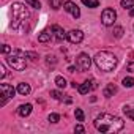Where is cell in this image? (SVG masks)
I'll list each match as a JSON object with an SVG mask.
<instances>
[{
	"instance_id": "19",
	"label": "cell",
	"mask_w": 134,
	"mask_h": 134,
	"mask_svg": "<svg viewBox=\"0 0 134 134\" xmlns=\"http://www.w3.org/2000/svg\"><path fill=\"white\" fill-rule=\"evenodd\" d=\"M74 117L77 118V121H84V120H85V115H84L82 109H76V110H74Z\"/></svg>"
},
{
	"instance_id": "12",
	"label": "cell",
	"mask_w": 134,
	"mask_h": 134,
	"mask_svg": "<svg viewBox=\"0 0 134 134\" xmlns=\"http://www.w3.org/2000/svg\"><path fill=\"white\" fill-rule=\"evenodd\" d=\"M30 112H32V104H21L18 109V114L21 117H27V115H30Z\"/></svg>"
},
{
	"instance_id": "10",
	"label": "cell",
	"mask_w": 134,
	"mask_h": 134,
	"mask_svg": "<svg viewBox=\"0 0 134 134\" xmlns=\"http://www.w3.org/2000/svg\"><path fill=\"white\" fill-rule=\"evenodd\" d=\"M0 90H2V93H5V96H8V98H13L14 93H16V90L10 84H2V85H0Z\"/></svg>"
},
{
	"instance_id": "1",
	"label": "cell",
	"mask_w": 134,
	"mask_h": 134,
	"mask_svg": "<svg viewBox=\"0 0 134 134\" xmlns=\"http://www.w3.org/2000/svg\"><path fill=\"white\" fill-rule=\"evenodd\" d=\"M95 128L101 132H118L125 128V121L110 114H101L95 120Z\"/></svg>"
},
{
	"instance_id": "4",
	"label": "cell",
	"mask_w": 134,
	"mask_h": 134,
	"mask_svg": "<svg viewBox=\"0 0 134 134\" xmlns=\"http://www.w3.org/2000/svg\"><path fill=\"white\" fill-rule=\"evenodd\" d=\"M27 52H22V51H14V52H11V55L7 58L8 60V63L13 66V68L16 70V71H22V70H25V66H27Z\"/></svg>"
},
{
	"instance_id": "28",
	"label": "cell",
	"mask_w": 134,
	"mask_h": 134,
	"mask_svg": "<svg viewBox=\"0 0 134 134\" xmlns=\"http://www.w3.org/2000/svg\"><path fill=\"white\" fill-rule=\"evenodd\" d=\"M7 76V71H5V65H0V77H5Z\"/></svg>"
},
{
	"instance_id": "22",
	"label": "cell",
	"mask_w": 134,
	"mask_h": 134,
	"mask_svg": "<svg viewBox=\"0 0 134 134\" xmlns=\"http://www.w3.org/2000/svg\"><path fill=\"white\" fill-rule=\"evenodd\" d=\"M123 87H134V77H125L123 79Z\"/></svg>"
},
{
	"instance_id": "21",
	"label": "cell",
	"mask_w": 134,
	"mask_h": 134,
	"mask_svg": "<svg viewBox=\"0 0 134 134\" xmlns=\"http://www.w3.org/2000/svg\"><path fill=\"white\" fill-rule=\"evenodd\" d=\"M112 33H114V36H115V38H121V36H123V33H125V30H123V27H115Z\"/></svg>"
},
{
	"instance_id": "14",
	"label": "cell",
	"mask_w": 134,
	"mask_h": 134,
	"mask_svg": "<svg viewBox=\"0 0 134 134\" xmlns=\"http://www.w3.org/2000/svg\"><path fill=\"white\" fill-rule=\"evenodd\" d=\"M30 90H32V88H30V85H29V84H25V82H22V84H19V85H18V92H19L22 96L29 95V93H30Z\"/></svg>"
},
{
	"instance_id": "16",
	"label": "cell",
	"mask_w": 134,
	"mask_h": 134,
	"mask_svg": "<svg viewBox=\"0 0 134 134\" xmlns=\"http://www.w3.org/2000/svg\"><path fill=\"white\" fill-rule=\"evenodd\" d=\"M82 3L88 8H98L99 7V2L98 0H82Z\"/></svg>"
},
{
	"instance_id": "9",
	"label": "cell",
	"mask_w": 134,
	"mask_h": 134,
	"mask_svg": "<svg viewBox=\"0 0 134 134\" xmlns=\"http://www.w3.org/2000/svg\"><path fill=\"white\" fill-rule=\"evenodd\" d=\"M66 38L70 40V43L77 44V43H81V41L84 40V33H82L81 30H71L68 35H66Z\"/></svg>"
},
{
	"instance_id": "27",
	"label": "cell",
	"mask_w": 134,
	"mask_h": 134,
	"mask_svg": "<svg viewBox=\"0 0 134 134\" xmlns=\"http://www.w3.org/2000/svg\"><path fill=\"white\" fill-rule=\"evenodd\" d=\"M10 52H11V47L8 44H3L2 46V54H10Z\"/></svg>"
},
{
	"instance_id": "33",
	"label": "cell",
	"mask_w": 134,
	"mask_h": 134,
	"mask_svg": "<svg viewBox=\"0 0 134 134\" xmlns=\"http://www.w3.org/2000/svg\"><path fill=\"white\" fill-rule=\"evenodd\" d=\"M129 16H131V18H134V8H132V10L129 11Z\"/></svg>"
},
{
	"instance_id": "6",
	"label": "cell",
	"mask_w": 134,
	"mask_h": 134,
	"mask_svg": "<svg viewBox=\"0 0 134 134\" xmlns=\"http://www.w3.org/2000/svg\"><path fill=\"white\" fill-rule=\"evenodd\" d=\"M76 62H77V68H79L81 71H88V70H90L92 60H90V57H88L87 54H79Z\"/></svg>"
},
{
	"instance_id": "17",
	"label": "cell",
	"mask_w": 134,
	"mask_h": 134,
	"mask_svg": "<svg viewBox=\"0 0 134 134\" xmlns=\"http://www.w3.org/2000/svg\"><path fill=\"white\" fill-rule=\"evenodd\" d=\"M49 40H51V33H49V32H43V33L38 36V41H40V43H47Z\"/></svg>"
},
{
	"instance_id": "11",
	"label": "cell",
	"mask_w": 134,
	"mask_h": 134,
	"mask_svg": "<svg viewBox=\"0 0 134 134\" xmlns=\"http://www.w3.org/2000/svg\"><path fill=\"white\" fill-rule=\"evenodd\" d=\"M52 32L55 33V38H57L58 41H62V40L66 38V33H65V30H63L60 25H52Z\"/></svg>"
},
{
	"instance_id": "8",
	"label": "cell",
	"mask_w": 134,
	"mask_h": 134,
	"mask_svg": "<svg viewBox=\"0 0 134 134\" xmlns=\"http://www.w3.org/2000/svg\"><path fill=\"white\" fill-rule=\"evenodd\" d=\"M96 87H98V84H96V81H95V79L85 81V82L79 87V93H81V95H87L90 90H93V88H96Z\"/></svg>"
},
{
	"instance_id": "25",
	"label": "cell",
	"mask_w": 134,
	"mask_h": 134,
	"mask_svg": "<svg viewBox=\"0 0 134 134\" xmlns=\"http://www.w3.org/2000/svg\"><path fill=\"white\" fill-rule=\"evenodd\" d=\"M51 96H52L54 99H58V101L63 99V95H62L60 92H57V90H52V92H51Z\"/></svg>"
},
{
	"instance_id": "13",
	"label": "cell",
	"mask_w": 134,
	"mask_h": 134,
	"mask_svg": "<svg viewBox=\"0 0 134 134\" xmlns=\"http://www.w3.org/2000/svg\"><path fill=\"white\" fill-rule=\"evenodd\" d=\"M117 93V87L114 85V84H109L106 88H104V92H103V95L106 96V98H110V96H114Z\"/></svg>"
},
{
	"instance_id": "18",
	"label": "cell",
	"mask_w": 134,
	"mask_h": 134,
	"mask_svg": "<svg viewBox=\"0 0 134 134\" xmlns=\"http://www.w3.org/2000/svg\"><path fill=\"white\" fill-rule=\"evenodd\" d=\"M55 84H57L58 88H65V87H66V81H65V77H62V76L55 77Z\"/></svg>"
},
{
	"instance_id": "3",
	"label": "cell",
	"mask_w": 134,
	"mask_h": 134,
	"mask_svg": "<svg viewBox=\"0 0 134 134\" xmlns=\"http://www.w3.org/2000/svg\"><path fill=\"white\" fill-rule=\"evenodd\" d=\"M29 16H30V13L25 8V5H22V3H13L11 5V27L14 30L19 29V25L22 22H25L29 19Z\"/></svg>"
},
{
	"instance_id": "24",
	"label": "cell",
	"mask_w": 134,
	"mask_h": 134,
	"mask_svg": "<svg viewBox=\"0 0 134 134\" xmlns=\"http://www.w3.org/2000/svg\"><path fill=\"white\" fill-rule=\"evenodd\" d=\"M121 7L123 8H132L134 7V0H121Z\"/></svg>"
},
{
	"instance_id": "7",
	"label": "cell",
	"mask_w": 134,
	"mask_h": 134,
	"mask_svg": "<svg viewBox=\"0 0 134 134\" xmlns=\"http://www.w3.org/2000/svg\"><path fill=\"white\" fill-rule=\"evenodd\" d=\"M63 8H65V11H66V13L73 14V18H74V19H77V18L81 16L79 7H77L74 2H65V3H63Z\"/></svg>"
},
{
	"instance_id": "26",
	"label": "cell",
	"mask_w": 134,
	"mask_h": 134,
	"mask_svg": "<svg viewBox=\"0 0 134 134\" xmlns=\"http://www.w3.org/2000/svg\"><path fill=\"white\" fill-rule=\"evenodd\" d=\"M58 120H60V115L58 114H51L49 115V121L51 123H58Z\"/></svg>"
},
{
	"instance_id": "20",
	"label": "cell",
	"mask_w": 134,
	"mask_h": 134,
	"mask_svg": "<svg viewBox=\"0 0 134 134\" xmlns=\"http://www.w3.org/2000/svg\"><path fill=\"white\" fill-rule=\"evenodd\" d=\"M49 3H51V7H52L54 10H58V8L63 5V0H49Z\"/></svg>"
},
{
	"instance_id": "15",
	"label": "cell",
	"mask_w": 134,
	"mask_h": 134,
	"mask_svg": "<svg viewBox=\"0 0 134 134\" xmlns=\"http://www.w3.org/2000/svg\"><path fill=\"white\" fill-rule=\"evenodd\" d=\"M123 112H125V115H126L128 118L134 120V107H131V106H125V107H123Z\"/></svg>"
},
{
	"instance_id": "29",
	"label": "cell",
	"mask_w": 134,
	"mask_h": 134,
	"mask_svg": "<svg viewBox=\"0 0 134 134\" xmlns=\"http://www.w3.org/2000/svg\"><path fill=\"white\" fill-rule=\"evenodd\" d=\"M74 131H77V132H84L85 129H84L82 125H76V126H74Z\"/></svg>"
},
{
	"instance_id": "23",
	"label": "cell",
	"mask_w": 134,
	"mask_h": 134,
	"mask_svg": "<svg viewBox=\"0 0 134 134\" xmlns=\"http://www.w3.org/2000/svg\"><path fill=\"white\" fill-rule=\"evenodd\" d=\"M25 3H29L30 7H33V8H36V10L41 8V3L38 2V0H25Z\"/></svg>"
},
{
	"instance_id": "31",
	"label": "cell",
	"mask_w": 134,
	"mask_h": 134,
	"mask_svg": "<svg viewBox=\"0 0 134 134\" xmlns=\"http://www.w3.org/2000/svg\"><path fill=\"white\" fill-rule=\"evenodd\" d=\"M128 71H134V62H131V63H128Z\"/></svg>"
},
{
	"instance_id": "32",
	"label": "cell",
	"mask_w": 134,
	"mask_h": 134,
	"mask_svg": "<svg viewBox=\"0 0 134 134\" xmlns=\"http://www.w3.org/2000/svg\"><path fill=\"white\" fill-rule=\"evenodd\" d=\"M68 71H70V73H74V71H76V68H74V66H70Z\"/></svg>"
},
{
	"instance_id": "30",
	"label": "cell",
	"mask_w": 134,
	"mask_h": 134,
	"mask_svg": "<svg viewBox=\"0 0 134 134\" xmlns=\"http://www.w3.org/2000/svg\"><path fill=\"white\" fill-rule=\"evenodd\" d=\"M27 55H29V57H30L32 60H36V58H38V55H36L35 52H27Z\"/></svg>"
},
{
	"instance_id": "5",
	"label": "cell",
	"mask_w": 134,
	"mask_h": 134,
	"mask_svg": "<svg viewBox=\"0 0 134 134\" xmlns=\"http://www.w3.org/2000/svg\"><path fill=\"white\" fill-rule=\"evenodd\" d=\"M115 19H117V13L112 10V8H106L103 13H101V22L104 24V25H114V22H115Z\"/></svg>"
},
{
	"instance_id": "2",
	"label": "cell",
	"mask_w": 134,
	"mask_h": 134,
	"mask_svg": "<svg viewBox=\"0 0 134 134\" xmlns=\"http://www.w3.org/2000/svg\"><path fill=\"white\" fill-rule=\"evenodd\" d=\"M95 63H96V66H98L101 71L109 73V71H112L115 66H117V57L114 54L107 52V51H101V52L96 54Z\"/></svg>"
}]
</instances>
